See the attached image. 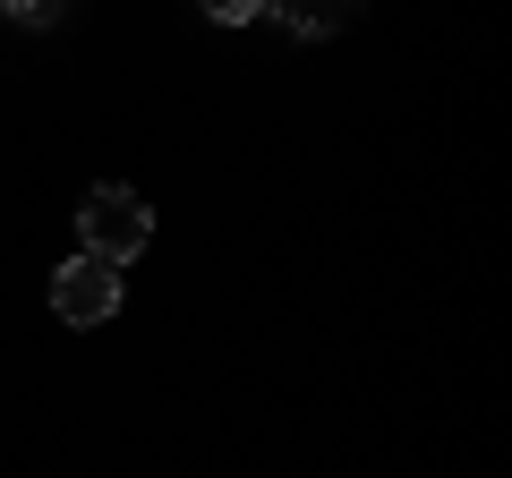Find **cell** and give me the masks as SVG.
I'll return each instance as SVG.
<instances>
[{
  "label": "cell",
  "mask_w": 512,
  "mask_h": 478,
  "mask_svg": "<svg viewBox=\"0 0 512 478\" xmlns=\"http://www.w3.org/2000/svg\"><path fill=\"white\" fill-rule=\"evenodd\" d=\"M77 231H86V257H103V265H128L137 248L154 239V214H146V197L137 188H86V205H77Z\"/></svg>",
  "instance_id": "1"
},
{
  "label": "cell",
  "mask_w": 512,
  "mask_h": 478,
  "mask_svg": "<svg viewBox=\"0 0 512 478\" xmlns=\"http://www.w3.org/2000/svg\"><path fill=\"white\" fill-rule=\"evenodd\" d=\"M52 316H60V325H103V316H120V265L69 257L52 274Z\"/></svg>",
  "instance_id": "2"
}]
</instances>
